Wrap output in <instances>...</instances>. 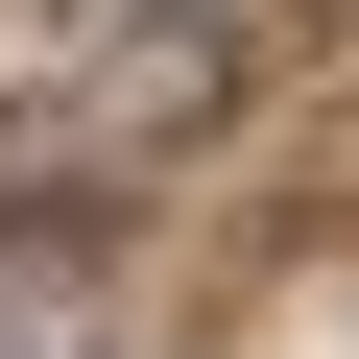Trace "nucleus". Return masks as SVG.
I'll return each instance as SVG.
<instances>
[{
  "label": "nucleus",
  "instance_id": "nucleus-1",
  "mask_svg": "<svg viewBox=\"0 0 359 359\" xmlns=\"http://www.w3.org/2000/svg\"><path fill=\"white\" fill-rule=\"evenodd\" d=\"M0 359H96V287H72L48 240H0Z\"/></svg>",
  "mask_w": 359,
  "mask_h": 359
}]
</instances>
